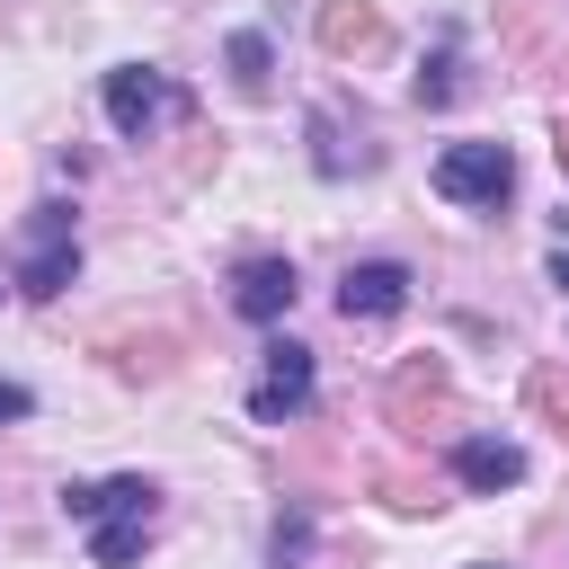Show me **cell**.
Instances as JSON below:
<instances>
[{"mask_svg": "<svg viewBox=\"0 0 569 569\" xmlns=\"http://www.w3.org/2000/svg\"><path fill=\"white\" fill-rule=\"evenodd\" d=\"M71 276H80V222H71V204H62V196H44V204H27V258H18V293H27V302H53Z\"/></svg>", "mask_w": 569, "mask_h": 569, "instance_id": "cell-1", "label": "cell"}, {"mask_svg": "<svg viewBox=\"0 0 569 569\" xmlns=\"http://www.w3.org/2000/svg\"><path fill=\"white\" fill-rule=\"evenodd\" d=\"M98 98H107V124H116L124 142H151L160 116H187V89H178L160 62H116Z\"/></svg>", "mask_w": 569, "mask_h": 569, "instance_id": "cell-2", "label": "cell"}, {"mask_svg": "<svg viewBox=\"0 0 569 569\" xmlns=\"http://www.w3.org/2000/svg\"><path fill=\"white\" fill-rule=\"evenodd\" d=\"M436 196L471 204V213H498L516 196V151L507 142H445L436 151Z\"/></svg>", "mask_w": 569, "mask_h": 569, "instance_id": "cell-3", "label": "cell"}, {"mask_svg": "<svg viewBox=\"0 0 569 569\" xmlns=\"http://www.w3.org/2000/svg\"><path fill=\"white\" fill-rule=\"evenodd\" d=\"M311 391H320L311 347H302V338H267V347H258V373H249V418H258V427H284V418L311 409Z\"/></svg>", "mask_w": 569, "mask_h": 569, "instance_id": "cell-4", "label": "cell"}, {"mask_svg": "<svg viewBox=\"0 0 569 569\" xmlns=\"http://www.w3.org/2000/svg\"><path fill=\"white\" fill-rule=\"evenodd\" d=\"M62 516H71V525H107V516H160V480H151V471H116V480H62Z\"/></svg>", "mask_w": 569, "mask_h": 569, "instance_id": "cell-5", "label": "cell"}, {"mask_svg": "<svg viewBox=\"0 0 569 569\" xmlns=\"http://www.w3.org/2000/svg\"><path fill=\"white\" fill-rule=\"evenodd\" d=\"M338 311L347 320H400L409 311V267L400 258H356L338 276Z\"/></svg>", "mask_w": 569, "mask_h": 569, "instance_id": "cell-6", "label": "cell"}, {"mask_svg": "<svg viewBox=\"0 0 569 569\" xmlns=\"http://www.w3.org/2000/svg\"><path fill=\"white\" fill-rule=\"evenodd\" d=\"M382 409H391V427H436V418L453 409V373H445V356H409V365L391 373Z\"/></svg>", "mask_w": 569, "mask_h": 569, "instance_id": "cell-7", "label": "cell"}, {"mask_svg": "<svg viewBox=\"0 0 569 569\" xmlns=\"http://www.w3.org/2000/svg\"><path fill=\"white\" fill-rule=\"evenodd\" d=\"M293 293H302L293 258H240V276H231V311L258 320V329H276V320L293 311Z\"/></svg>", "mask_w": 569, "mask_h": 569, "instance_id": "cell-8", "label": "cell"}, {"mask_svg": "<svg viewBox=\"0 0 569 569\" xmlns=\"http://www.w3.org/2000/svg\"><path fill=\"white\" fill-rule=\"evenodd\" d=\"M453 480L480 489V498H498V489L525 480V445H516V436H462V445H453Z\"/></svg>", "mask_w": 569, "mask_h": 569, "instance_id": "cell-9", "label": "cell"}, {"mask_svg": "<svg viewBox=\"0 0 569 569\" xmlns=\"http://www.w3.org/2000/svg\"><path fill=\"white\" fill-rule=\"evenodd\" d=\"M311 36H320V53H329V62H347V53H373V44H382V9H373V0H320Z\"/></svg>", "mask_w": 569, "mask_h": 569, "instance_id": "cell-10", "label": "cell"}, {"mask_svg": "<svg viewBox=\"0 0 569 569\" xmlns=\"http://www.w3.org/2000/svg\"><path fill=\"white\" fill-rule=\"evenodd\" d=\"M151 525H160V516H107V525H89V560H98V569H133V560L151 551Z\"/></svg>", "mask_w": 569, "mask_h": 569, "instance_id": "cell-11", "label": "cell"}, {"mask_svg": "<svg viewBox=\"0 0 569 569\" xmlns=\"http://www.w3.org/2000/svg\"><path fill=\"white\" fill-rule=\"evenodd\" d=\"M231 89H240V98H267V89H276V44H267V27H240V36H231Z\"/></svg>", "mask_w": 569, "mask_h": 569, "instance_id": "cell-12", "label": "cell"}, {"mask_svg": "<svg viewBox=\"0 0 569 569\" xmlns=\"http://www.w3.org/2000/svg\"><path fill=\"white\" fill-rule=\"evenodd\" d=\"M311 169H320V178H356V169H373V151H347L338 107H320V116H311Z\"/></svg>", "mask_w": 569, "mask_h": 569, "instance_id": "cell-13", "label": "cell"}, {"mask_svg": "<svg viewBox=\"0 0 569 569\" xmlns=\"http://www.w3.org/2000/svg\"><path fill=\"white\" fill-rule=\"evenodd\" d=\"M107 365H116L124 382H151V373L178 365V338H107Z\"/></svg>", "mask_w": 569, "mask_h": 569, "instance_id": "cell-14", "label": "cell"}, {"mask_svg": "<svg viewBox=\"0 0 569 569\" xmlns=\"http://www.w3.org/2000/svg\"><path fill=\"white\" fill-rule=\"evenodd\" d=\"M302 560H311V507H284L267 533V569H302Z\"/></svg>", "mask_w": 569, "mask_h": 569, "instance_id": "cell-15", "label": "cell"}, {"mask_svg": "<svg viewBox=\"0 0 569 569\" xmlns=\"http://www.w3.org/2000/svg\"><path fill=\"white\" fill-rule=\"evenodd\" d=\"M409 98H418V107H445V98H453V36H445V44H436V53L418 62V80H409Z\"/></svg>", "mask_w": 569, "mask_h": 569, "instance_id": "cell-16", "label": "cell"}, {"mask_svg": "<svg viewBox=\"0 0 569 569\" xmlns=\"http://www.w3.org/2000/svg\"><path fill=\"white\" fill-rule=\"evenodd\" d=\"M525 400H533V409H542V418L569 436V382H560L551 365H533V373H525Z\"/></svg>", "mask_w": 569, "mask_h": 569, "instance_id": "cell-17", "label": "cell"}, {"mask_svg": "<svg viewBox=\"0 0 569 569\" xmlns=\"http://www.w3.org/2000/svg\"><path fill=\"white\" fill-rule=\"evenodd\" d=\"M27 409H36V391H27V382H0V427H9V418H27Z\"/></svg>", "mask_w": 569, "mask_h": 569, "instance_id": "cell-18", "label": "cell"}, {"mask_svg": "<svg viewBox=\"0 0 569 569\" xmlns=\"http://www.w3.org/2000/svg\"><path fill=\"white\" fill-rule=\"evenodd\" d=\"M551 160H560V178H569V116L551 124Z\"/></svg>", "mask_w": 569, "mask_h": 569, "instance_id": "cell-19", "label": "cell"}, {"mask_svg": "<svg viewBox=\"0 0 569 569\" xmlns=\"http://www.w3.org/2000/svg\"><path fill=\"white\" fill-rule=\"evenodd\" d=\"M551 284H560V293H569V249H551Z\"/></svg>", "mask_w": 569, "mask_h": 569, "instance_id": "cell-20", "label": "cell"}]
</instances>
